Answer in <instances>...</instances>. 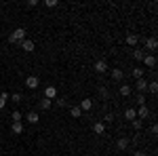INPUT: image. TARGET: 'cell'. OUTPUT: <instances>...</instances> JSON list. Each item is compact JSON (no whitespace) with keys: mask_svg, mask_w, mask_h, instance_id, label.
I'll return each mask as SVG.
<instances>
[{"mask_svg":"<svg viewBox=\"0 0 158 156\" xmlns=\"http://www.w3.org/2000/svg\"><path fill=\"white\" fill-rule=\"evenodd\" d=\"M25 38H27V32H25V27H17L15 32H11V36H9V42H11V44H19V42H23Z\"/></svg>","mask_w":158,"mask_h":156,"instance_id":"6da1fadb","label":"cell"},{"mask_svg":"<svg viewBox=\"0 0 158 156\" xmlns=\"http://www.w3.org/2000/svg\"><path fill=\"white\" fill-rule=\"evenodd\" d=\"M141 42H143V51H156L158 48V40H156V36H150V38H139Z\"/></svg>","mask_w":158,"mask_h":156,"instance_id":"7a4b0ae2","label":"cell"},{"mask_svg":"<svg viewBox=\"0 0 158 156\" xmlns=\"http://www.w3.org/2000/svg\"><path fill=\"white\" fill-rule=\"evenodd\" d=\"M17 47H21V51H25V53H34V48H36V44H34V40L25 38L23 42H19Z\"/></svg>","mask_w":158,"mask_h":156,"instance_id":"3957f363","label":"cell"},{"mask_svg":"<svg viewBox=\"0 0 158 156\" xmlns=\"http://www.w3.org/2000/svg\"><path fill=\"white\" fill-rule=\"evenodd\" d=\"M93 68H95V72H97V74H106V72L110 70L108 61H103V59H97V61H95V65H93Z\"/></svg>","mask_w":158,"mask_h":156,"instance_id":"277c9868","label":"cell"},{"mask_svg":"<svg viewBox=\"0 0 158 156\" xmlns=\"http://www.w3.org/2000/svg\"><path fill=\"white\" fill-rule=\"evenodd\" d=\"M38 84H40V78H38V76H27V78H25V86H27L30 91L38 89Z\"/></svg>","mask_w":158,"mask_h":156,"instance_id":"5b68a950","label":"cell"},{"mask_svg":"<svg viewBox=\"0 0 158 156\" xmlns=\"http://www.w3.org/2000/svg\"><path fill=\"white\" fill-rule=\"evenodd\" d=\"M135 89H137V93H146L148 91V80L146 78H137V80H135Z\"/></svg>","mask_w":158,"mask_h":156,"instance_id":"8992f818","label":"cell"},{"mask_svg":"<svg viewBox=\"0 0 158 156\" xmlns=\"http://www.w3.org/2000/svg\"><path fill=\"white\" fill-rule=\"evenodd\" d=\"M44 97L53 101V99L57 97V86H53V84H49V86H44Z\"/></svg>","mask_w":158,"mask_h":156,"instance_id":"52a82bcc","label":"cell"},{"mask_svg":"<svg viewBox=\"0 0 158 156\" xmlns=\"http://www.w3.org/2000/svg\"><path fill=\"white\" fill-rule=\"evenodd\" d=\"M135 114H137L139 120H146L148 116H150V110H148V106H139V108L135 110Z\"/></svg>","mask_w":158,"mask_h":156,"instance_id":"ba28073f","label":"cell"},{"mask_svg":"<svg viewBox=\"0 0 158 156\" xmlns=\"http://www.w3.org/2000/svg\"><path fill=\"white\" fill-rule=\"evenodd\" d=\"M53 108V101L51 99H47V97H42L40 101H38V110H42V112H47V110Z\"/></svg>","mask_w":158,"mask_h":156,"instance_id":"9c48e42d","label":"cell"},{"mask_svg":"<svg viewBox=\"0 0 158 156\" xmlns=\"http://www.w3.org/2000/svg\"><path fill=\"white\" fill-rule=\"evenodd\" d=\"M78 108L82 110V112H89V110L93 108V99H91V97H85V99L78 103Z\"/></svg>","mask_w":158,"mask_h":156,"instance_id":"30bf717a","label":"cell"},{"mask_svg":"<svg viewBox=\"0 0 158 156\" xmlns=\"http://www.w3.org/2000/svg\"><path fill=\"white\" fill-rule=\"evenodd\" d=\"M143 65H146V68H156V57H154V55H143Z\"/></svg>","mask_w":158,"mask_h":156,"instance_id":"8fae6325","label":"cell"},{"mask_svg":"<svg viewBox=\"0 0 158 156\" xmlns=\"http://www.w3.org/2000/svg\"><path fill=\"white\" fill-rule=\"evenodd\" d=\"M93 133H95V135H103V133H106V122H93Z\"/></svg>","mask_w":158,"mask_h":156,"instance_id":"7c38bea8","label":"cell"},{"mask_svg":"<svg viewBox=\"0 0 158 156\" xmlns=\"http://www.w3.org/2000/svg\"><path fill=\"white\" fill-rule=\"evenodd\" d=\"M122 78H124V72H122L120 68H112V80H116V82H120Z\"/></svg>","mask_w":158,"mask_h":156,"instance_id":"4fadbf2b","label":"cell"},{"mask_svg":"<svg viewBox=\"0 0 158 156\" xmlns=\"http://www.w3.org/2000/svg\"><path fill=\"white\" fill-rule=\"evenodd\" d=\"M137 42H139V36L133 34V32H129V34H127V44H129V47H137Z\"/></svg>","mask_w":158,"mask_h":156,"instance_id":"5bb4252c","label":"cell"},{"mask_svg":"<svg viewBox=\"0 0 158 156\" xmlns=\"http://www.w3.org/2000/svg\"><path fill=\"white\" fill-rule=\"evenodd\" d=\"M25 118H27V122H30V124H38L40 114H38V112H27V116H25Z\"/></svg>","mask_w":158,"mask_h":156,"instance_id":"9a60e30c","label":"cell"},{"mask_svg":"<svg viewBox=\"0 0 158 156\" xmlns=\"http://www.w3.org/2000/svg\"><path fill=\"white\" fill-rule=\"evenodd\" d=\"M116 148H118L120 152H124V150L129 148V137H120V139L116 141Z\"/></svg>","mask_w":158,"mask_h":156,"instance_id":"2e32d148","label":"cell"},{"mask_svg":"<svg viewBox=\"0 0 158 156\" xmlns=\"http://www.w3.org/2000/svg\"><path fill=\"white\" fill-rule=\"evenodd\" d=\"M70 116L72 118H82V110L78 106H70Z\"/></svg>","mask_w":158,"mask_h":156,"instance_id":"e0dca14e","label":"cell"},{"mask_svg":"<svg viewBox=\"0 0 158 156\" xmlns=\"http://www.w3.org/2000/svg\"><path fill=\"white\" fill-rule=\"evenodd\" d=\"M11 133L21 135V133H23V124H21V122H11Z\"/></svg>","mask_w":158,"mask_h":156,"instance_id":"ac0fdd59","label":"cell"},{"mask_svg":"<svg viewBox=\"0 0 158 156\" xmlns=\"http://www.w3.org/2000/svg\"><path fill=\"white\" fill-rule=\"evenodd\" d=\"M131 93H133L131 84H120V95L122 97H131Z\"/></svg>","mask_w":158,"mask_h":156,"instance_id":"d6986e66","label":"cell"},{"mask_svg":"<svg viewBox=\"0 0 158 156\" xmlns=\"http://www.w3.org/2000/svg\"><path fill=\"white\" fill-rule=\"evenodd\" d=\"M53 106H57V108H65V106H68V99H65V97H55V99H53Z\"/></svg>","mask_w":158,"mask_h":156,"instance_id":"ffe728a7","label":"cell"},{"mask_svg":"<svg viewBox=\"0 0 158 156\" xmlns=\"http://www.w3.org/2000/svg\"><path fill=\"white\" fill-rule=\"evenodd\" d=\"M143 55H146V51H143V48H135V51H133V59H137V61L143 59Z\"/></svg>","mask_w":158,"mask_h":156,"instance_id":"44dd1931","label":"cell"},{"mask_svg":"<svg viewBox=\"0 0 158 156\" xmlns=\"http://www.w3.org/2000/svg\"><path fill=\"white\" fill-rule=\"evenodd\" d=\"M148 91H150V93H158V82L156 80H148Z\"/></svg>","mask_w":158,"mask_h":156,"instance_id":"7402d4cb","label":"cell"},{"mask_svg":"<svg viewBox=\"0 0 158 156\" xmlns=\"http://www.w3.org/2000/svg\"><path fill=\"white\" fill-rule=\"evenodd\" d=\"M124 116H127L129 120H135V118H137V114H135V108H127V110H124Z\"/></svg>","mask_w":158,"mask_h":156,"instance_id":"603a6c76","label":"cell"},{"mask_svg":"<svg viewBox=\"0 0 158 156\" xmlns=\"http://www.w3.org/2000/svg\"><path fill=\"white\" fill-rule=\"evenodd\" d=\"M131 124H133V129H135V131H141V129H143V120H139V118L131 120Z\"/></svg>","mask_w":158,"mask_h":156,"instance_id":"cb8c5ba5","label":"cell"},{"mask_svg":"<svg viewBox=\"0 0 158 156\" xmlns=\"http://www.w3.org/2000/svg\"><path fill=\"white\" fill-rule=\"evenodd\" d=\"M135 103H137V106H146V95H143V93H137V97H135Z\"/></svg>","mask_w":158,"mask_h":156,"instance_id":"d4e9b609","label":"cell"},{"mask_svg":"<svg viewBox=\"0 0 158 156\" xmlns=\"http://www.w3.org/2000/svg\"><path fill=\"white\" fill-rule=\"evenodd\" d=\"M11 120H13V122H21V120H23V116H21V112H17V110H15V112L11 114Z\"/></svg>","mask_w":158,"mask_h":156,"instance_id":"484cf974","label":"cell"},{"mask_svg":"<svg viewBox=\"0 0 158 156\" xmlns=\"http://www.w3.org/2000/svg\"><path fill=\"white\" fill-rule=\"evenodd\" d=\"M133 76H135V80H137V78H143V70H141V68H135Z\"/></svg>","mask_w":158,"mask_h":156,"instance_id":"4316f807","label":"cell"},{"mask_svg":"<svg viewBox=\"0 0 158 156\" xmlns=\"http://www.w3.org/2000/svg\"><path fill=\"white\" fill-rule=\"evenodd\" d=\"M11 101H15V103H21V93H13V95H11Z\"/></svg>","mask_w":158,"mask_h":156,"instance_id":"83f0119b","label":"cell"},{"mask_svg":"<svg viewBox=\"0 0 158 156\" xmlns=\"http://www.w3.org/2000/svg\"><path fill=\"white\" fill-rule=\"evenodd\" d=\"M99 95L103 97V99H108V97H110V93H108V89H106V86H101V89H99Z\"/></svg>","mask_w":158,"mask_h":156,"instance_id":"f1b7e54d","label":"cell"},{"mask_svg":"<svg viewBox=\"0 0 158 156\" xmlns=\"http://www.w3.org/2000/svg\"><path fill=\"white\" fill-rule=\"evenodd\" d=\"M44 6H49V9H55V6H57V0H47V2H44Z\"/></svg>","mask_w":158,"mask_h":156,"instance_id":"f546056e","label":"cell"},{"mask_svg":"<svg viewBox=\"0 0 158 156\" xmlns=\"http://www.w3.org/2000/svg\"><path fill=\"white\" fill-rule=\"evenodd\" d=\"M150 133L156 135V133H158V124H152V127H150Z\"/></svg>","mask_w":158,"mask_h":156,"instance_id":"4dcf8cb0","label":"cell"},{"mask_svg":"<svg viewBox=\"0 0 158 156\" xmlns=\"http://www.w3.org/2000/svg\"><path fill=\"white\" fill-rule=\"evenodd\" d=\"M103 120H106V122H112V120H114V114H106Z\"/></svg>","mask_w":158,"mask_h":156,"instance_id":"1f68e13d","label":"cell"},{"mask_svg":"<svg viewBox=\"0 0 158 156\" xmlns=\"http://www.w3.org/2000/svg\"><path fill=\"white\" fill-rule=\"evenodd\" d=\"M0 97H2V99H4V101H6V99H11V95H9V93H6V91H2V93H0Z\"/></svg>","mask_w":158,"mask_h":156,"instance_id":"d6a6232c","label":"cell"},{"mask_svg":"<svg viewBox=\"0 0 158 156\" xmlns=\"http://www.w3.org/2000/svg\"><path fill=\"white\" fill-rule=\"evenodd\" d=\"M27 6H32V9H34V6H38V0H30V2H27Z\"/></svg>","mask_w":158,"mask_h":156,"instance_id":"836d02e7","label":"cell"},{"mask_svg":"<svg viewBox=\"0 0 158 156\" xmlns=\"http://www.w3.org/2000/svg\"><path fill=\"white\" fill-rule=\"evenodd\" d=\"M133 156H148V154H146V152H143V150H137V152H135Z\"/></svg>","mask_w":158,"mask_h":156,"instance_id":"e575fe53","label":"cell"},{"mask_svg":"<svg viewBox=\"0 0 158 156\" xmlns=\"http://www.w3.org/2000/svg\"><path fill=\"white\" fill-rule=\"evenodd\" d=\"M4 106H6V101H4V99L0 97V110H4Z\"/></svg>","mask_w":158,"mask_h":156,"instance_id":"d590c367","label":"cell"}]
</instances>
